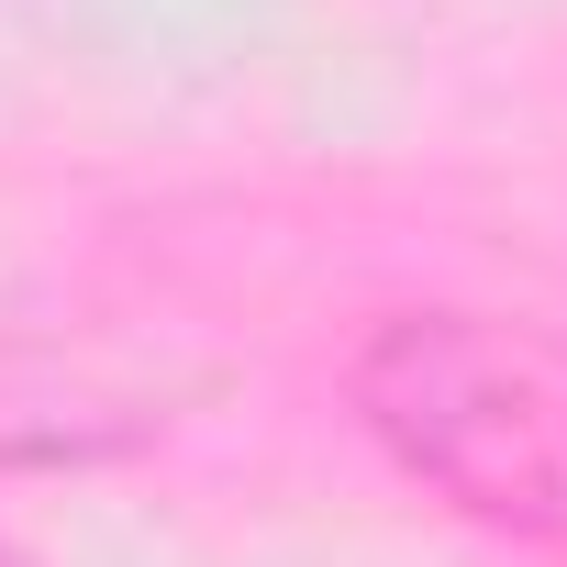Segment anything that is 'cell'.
<instances>
[{
  "label": "cell",
  "instance_id": "1",
  "mask_svg": "<svg viewBox=\"0 0 567 567\" xmlns=\"http://www.w3.org/2000/svg\"><path fill=\"white\" fill-rule=\"evenodd\" d=\"M357 423L467 523L567 556V346L489 312H401L346 368Z\"/></svg>",
  "mask_w": 567,
  "mask_h": 567
},
{
  "label": "cell",
  "instance_id": "2",
  "mask_svg": "<svg viewBox=\"0 0 567 567\" xmlns=\"http://www.w3.org/2000/svg\"><path fill=\"white\" fill-rule=\"evenodd\" d=\"M0 567H23V556H12V545H0Z\"/></svg>",
  "mask_w": 567,
  "mask_h": 567
}]
</instances>
